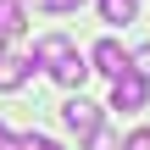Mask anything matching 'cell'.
<instances>
[{"label": "cell", "instance_id": "obj_14", "mask_svg": "<svg viewBox=\"0 0 150 150\" xmlns=\"http://www.w3.org/2000/svg\"><path fill=\"white\" fill-rule=\"evenodd\" d=\"M0 56H6V33H0Z\"/></svg>", "mask_w": 150, "mask_h": 150}, {"label": "cell", "instance_id": "obj_3", "mask_svg": "<svg viewBox=\"0 0 150 150\" xmlns=\"http://www.w3.org/2000/svg\"><path fill=\"white\" fill-rule=\"evenodd\" d=\"M89 72H100V78H117V72H128V50H122L117 39H100V45L89 50Z\"/></svg>", "mask_w": 150, "mask_h": 150}, {"label": "cell", "instance_id": "obj_6", "mask_svg": "<svg viewBox=\"0 0 150 150\" xmlns=\"http://www.w3.org/2000/svg\"><path fill=\"white\" fill-rule=\"evenodd\" d=\"M33 72V56H0V89H22Z\"/></svg>", "mask_w": 150, "mask_h": 150}, {"label": "cell", "instance_id": "obj_2", "mask_svg": "<svg viewBox=\"0 0 150 150\" xmlns=\"http://www.w3.org/2000/svg\"><path fill=\"white\" fill-rule=\"evenodd\" d=\"M61 122H67L78 139H89V134L100 128V106H95V100H83V95H72V100L61 106Z\"/></svg>", "mask_w": 150, "mask_h": 150}, {"label": "cell", "instance_id": "obj_11", "mask_svg": "<svg viewBox=\"0 0 150 150\" xmlns=\"http://www.w3.org/2000/svg\"><path fill=\"white\" fill-rule=\"evenodd\" d=\"M33 6H39V11H56V17H61V11H78L83 0H33Z\"/></svg>", "mask_w": 150, "mask_h": 150}, {"label": "cell", "instance_id": "obj_1", "mask_svg": "<svg viewBox=\"0 0 150 150\" xmlns=\"http://www.w3.org/2000/svg\"><path fill=\"white\" fill-rule=\"evenodd\" d=\"M145 100H150V78L145 72H117L111 78V111H145Z\"/></svg>", "mask_w": 150, "mask_h": 150}, {"label": "cell", "instance_id": "obj_7", "mask_svg": "<svg viewBox=\"0 0 150 150\" xmlns=\"http://www.w3.org/2000/svg\"><path fill=\"white\" fill-rule=\"evenodd\" d=\"M28 28V6L22 0H0V33L11 39V33H22Z\"/></svg>", "mask_w": 150, "mask_h": 150}, {"label": "cell", "instance_id": "obj_8", "mask_svg": "<svg viewBox=\"0 0 150 150\" xmlns=\"http://www.w3.org/2000/svg\"><path fill=\"white\" fill-rule=\"evenodd\" d=\"M100 6V22H134L139 17V0H95Z\"/></svg>", "mask_w": 150, "mask_h": 150}, {"label": "cell", "instance_id": "obj_5", "mask_svg": "<svg viewBox=\"0 0 150 150\" xmlns=\"http://www.w3.org/2000/svg\"><path fill=\"white\" fill-rule=\"evenodd\" d=\"M50 78H56L61 89H83V78H89V61H83V56L72 50L67 61H56V67H50Z\"/></svg>", "mask_w": 150, "mask_h": 150}, {"label": "cell", "instance_id": "obj_9", "mask_svg": "<svg viewBox=\"0 0 150 150\" xmlns=\"http://www.w3.org/2000/svg\"><path fill=\"white\" fill-rule=\"evenodd\" d=\"M128 67H134V72H145V78H150V45H139V50H128Z\"/></svg>", "mask_w": 150, "mask_h": 150}, {"label": "cell", "instance_id": "obj_4", "mask_svg": "<svg viewBox=\"0 0 150 150\" xmlns=\"http://www.w3.org/2000/svg\"><path fill=\"white\" fill-rule=\"evenodd\" d=\"M67 56H72V39H67V33H45V39L33 45V67H45V72H50L56 61H67Z\"/></svg>", "mask_w": 150, "mask_h": 150}, {"label": "cell", "instance_id": "obj_10", "mask_svg": "<svg viewBox=\"0 0 150 150\" xmlns=\"http://www.w3.org/2000/svg\"><path fill=\"white\" fill-rule=\"evenodd\" d=\"M117 150H150V128H134V134H128Z\"/></svg>", "mask_w": 150, "mask_h": 150}, {"label": "cell", "instance_id": "obj_12", "mask_svg": "<svg viewBox=\"0 0 150 150\" xmlns=\"http://www.w3.org/2000/svg\"><path fill=\"white\" fill-rule=\"evenodd\" d=\"M22 145H28V150H61L50 134H22Z\"/></svg>", "mask_w": 150, "mask_h": 150}, {"label": "cell", "instance_id": "obj_13", "mask_svg": "<svg viewBox=\"0 0 150 150\" xmlns=\"http://www.w3.org/2000/svg\"><path fill=\"white\" fill-rule=\"evenodd\" d=\"M6 139H11V134H6V122H0V150H6Z\"/></svg>", "mask_w": 150, "mask_h": 150}]
</instances>
